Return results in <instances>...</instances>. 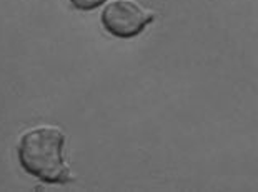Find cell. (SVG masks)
<instances>
[{"instance_id": "6da1fadb", "label": "cell", "mask_w": 258, "mask_h": 192, "mask_svg": "<svg viewBox=\"0 0 258 192\" xmlns=\"http://www.w3.org/2000/svg\"><path fill=\"white\" fill-rule=\"evenodd\" d=\"M67 137L58 125L40 124L20 135L17 154L22 169L45 184H69L74 179L63 149Z\"/></svg>"}, {"instance_id": "7a4b0ae2", "label": "cell", "mask_w": 258, "mask_h": 192, "mask_svg": "<svg viewBox=\"0 0 258 192\" xmlns=\"http://www.w3.org/2000/svg\"><path fill=\"white\" fill-rule=\"evenodd\" d=\"M153 19L155 12L137 0H110L102 12L103 29L118 38L137 37L152 24Z\"/></svg>"}, {"instance_id": "3957f363", "label": "cell", "mask_w": 258, "mask_h": 192, "mask_svg": "<svg viewBox=\"0 0 258 192\" xmlns=\"http://www.w3.org/2000/svg\"><path fill=\"white\" fill-rule=\"evenodd\" d=\"M69 2L79 10H93L98 5H102L105 0H69Z\"/></svg>"}]
</instances>
